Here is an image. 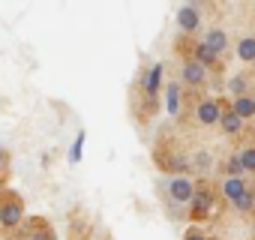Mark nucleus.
Wrapping results in <instances>:
<instances>
[{
	"mask_svg": "<svg viewBox=\"0 0 255 240\" xmlns=\"http://www.w3.org/2000/svg\"><path fill=\"white\" fill-rule=\"evenodd\" d=\"M165 192H168V198H171L174 204H189V198H192L195 186H192V180H189V177L177 174V177H171V180L165 183Z\"/></svg>",
	"mask_w": 255,
	"mask_h": 240,
	"instance_id": "nucleus-1",
	"label": "nucleus"
},
{
	"mask_svg": "<svg viewBox=\"0 0 255 240\" xmlns=\"http://www.w3.org/2000/svg\"><path fill=\"white\" fill-rule=\"evenodd\" d=\"M177 24H180V30H183V33H195V30L201 27L198 3H192V6H180V12H177Z\"/></svg>",
	"mask_w": 255,
	"mask_h": 240,
	"instance_id": "nucleus-2",
	"label": "nucleus"
},
{
	"mask_svg": "<svg viewBox=\"0 0 255 240\" xmlns=\"http://www.w3.org/2000/svg\"><path fill=\"white\" fill-rule=\"evenodd\" d=\"M195 117H198V123H204V126L216 123V120H219V102L216 99H201L198 108H195Z\"/></svg>",
	"mask_w": 255,
	"mask_h": 240,
	"instance_id": "nucleus-3",
	"label": "nucleus"
},
{
	"mask_svg": "<svg viewBox=\"0 0 255 240\" xmlns=\"http://www.w3.org/2000/svg\"><path fill=\"white\" fill-rule=\"evenodd\" d=\"M201 42H204L216 57H219L222 51H228V36H225V30H222V27H210V30H207V36H204Z\"/></svg>",
	"mask_w": 255,
	"mask_h": 240,
	"instance_id": "nucleus-4",
	"label": "nucleus"
},
{
	"mask_svg": "<svg viewBox=\"0 0 255 240\" xmlns=\"http://www.w3.org/2000/svg\"><path fill=\"white\" fill-rule=\"evenodd\" d=\"M21 216H24V210H21V201H6L3 207H0V225H9V228H15V225L21 222Z\"/></svg>",
	"mask_w": 255,
	"mask_h": 240,
	"instance_id": "nucleus-5",
	"label": "nucleus"
},
{
	"mask_svg": "<svg viewBox=\"0 0 255 240\" xmlns=\"http://www.w3.org/2000/svg\"><path fill=\"white\" fill-rule=\"evenodd\" d=\"M180 75H183V84L198 87V84L207 78V69H204V66H198L195 60H186V63H183V69H180Z\"/></svg>",
	"mask_w": 255,
	"mask_h": 240,
	"instance_id": "nucleus-6",
	"label": "nucleus"
},
{
	"mask_svg": "<svg viewBox=\"0 0 255 240\" xmlns=\"http://www.w3.org/2000/svg\"><path fill=\"white\" fill-rule=\"evenodd\" d=\"M231 111L240 117V120H249L252 114H255V99L246 93V96H234L231 99Z\"/></svg>",
	"mask_w": 255,
	"mask_h": 240,
	"instance_id": "nucleus-7",
	"label": "nucleus"
},
{
	"mask_svg": "<svg viewBox=\"0 0 255 240\" xmlns=\"http://www.w3.org/2000/svg\"><path fill=\"white\" fill-rule=\"evenodd\" d=\"M189 204H192V216H204V213H210V207H213V195H210V192H192Z\"/></svg>",
	"mask_w": 255,
	"mask_h": 240,
	"instance_id": "nucleus-8",
	"label": "nucleus"
},
{
	"mask_svg": "<svg viewBox=\"0 0 255 240\" xmlns=\"http://www.w3.org/2000/svg\"><path fill=\"white\" fill-rule=\"evenodd\" d=\"M159 84H162V63H153V66L147 69V75H144V90H147V96H156Z\"/></svg>",
	"mask_w": 255,
	"mask_h": 240,
	"instance_id": "nucleus-9",
	"label": "nucleus"
},
{
	"mask_svg": "<svg viewBox=\"0 0 255 240\" xmlns=\"http://www.w3.org/2000/svg\"><path fill=\"white\" fill-rule=\"evenodd\" d=\"M216 123H219L225 132H231V135H237V132L243 129V120H240L234 111H219V120H216Z\"/></svg>",
	"mask_w": 255,
	"mask_h": 240,
	"instance_id": "nucleus-10",
	"label": "nucleus"
},
{
	"mask_svg": "<svg viewBox=\"0 0 255 240\" xmlns=\"http://www.w3.org/2000/svg\"><path fill=\"white\" fill-rule=\"evenodd\" d=\"M243 189H246L243 177H225V180H222V195H225L228 201H234V198H237Z\"/></svg>",
	"mask_w": 255,
	"mask_h": 240,
	"instance_id": "nucleus-11",
	"label": "nucleus"
},
{
	"mask_svg": "<svg viewBox=\"0 0 255 240\" xmlns=\"http://www.w3.org/2000/svg\"><path fill=\"white\" fill-rule=\"evenodd\" d=\"M165 108H168V114H177V111H180V81H171V84H168Z\"/></svg>",
	"mask_w": 255,
	"mask_h": 240,
	"instance_id": "nucleus-12",
	"label": "nucleus"
},
{
	"mask_svg": "<svg viewBox=\"0 0 255 240\" xmlns=\"http://www.w3.org/2000/svg\"><path fill=\"white\" fill-rule=\"evenodd\" d=\"M195 63L207 69V66H213V63H216V54H213L204 42H198V45H195Z\"/></svg>",
	"mask_w": 255,
	"mask_h": 240,
	"instance_id": "nucleus-13",
	"label": "nucleus"
},
{
	"mask_svg": "<svg viewBox=\"0 0 255 240\" xmlns=\"http://www.w3.org/2000/svg\"><path fill=\"white\" fill-rule=\"evenodd\" d=\"M192 168H195L198 174H207V171L213 168V156H210L207 150H198V153L192 156Z\"/></svg>",
	"mask_w": 255,
	"mask_h": 240,
	"instance_id": "nucleus-14",
	"label": "nucleus"
},
{
	"mask_svg": "<svg viewBox=\"0 0 255 240\" xmlns=\"http://www.w3.org/2000/svg\"><path fill=\"white\" fill-rule=\"evenodd\" d=\"M231 204H234V207H237L240 213H249V210H252V204H255V192H252V189L246 186V189H243V192H240V195H237V198L231 201Z\"/></svg>",
	"mask_w": 255,
	"mask_h": 240,
	"instance_id": "nucleus-15",
	"label": "nucleus"
},
{
	"mask_svg": "<svg viewBox=\"0 0 255 240\" xmlns=\"http://www.w3.org/2000/svg\"><path fill=\"white\" fill-rule=\"evenodd\" d=\"M237 57H240V60H255V39H252V36H243V39H240Z\"/></svg>",
	"mask_w": 255,
	"mask_h": 240,
	"instance_id": "nucleus-16",
	"label": "nucleus"
},
{
	"mask_svg": "<svg viewBox=\"0 0 255 240\" xmlns=\"http://www.w3.org/2000/svg\"><path fill=\"white\" fill-rule=\"evenodd\" d=\"M246 84H249V78L240 72V75H231L228 78V90L234 93V96H246Z\"/></svg>",
	"mask_w": 255,
	"mask_h": 240,
	"instance_id": "nucleus-17",
	"label": "nucleus"
},
{
	"mask_svg": "<svg viewBox=\"0 0 255 240\" xmlns=\"http://www.w3.org/2000/svg\"><path fill=\"white\" fill-rule=\"evenodd\" d=\"M237 159H240V168H243V174H246V171H252V168H255V147H243Z\"/></svg>",
	"mask_w": 255,
	"mask_h": 240,
	"instance_id": "nucleus-18",
	"label": "nucleus"
},
{
	"mask_svg": "<svg viewBox=\"0 0 255 240\" xmlns=\"http://www.w3.org/2000/svg\"><path fill=\"white\" fill-rule=\"evenodd\" d=\"M225 168H228V177H243V168H240V159L237 156H228Z\"/></svg>",
	"mask_w": 255,
	"mask_h": 240,
	"instance_id": "nucleus-19",
	"label": "nucleus"
},
{
	"mask_svg": "<svg viewBox=\"0 0 255 240\" xmlns=\"http://www.w3.org/2000/svg\"><path fill=\"white\" fill-rule=\"evenodd\" d=\"M81 144H84V132H78V138H75V144L69 150V162H78L81 159Z\"/></svg>",
	"mask_w": 255,
	"mask_h": 240,
	"instance_id": "nucleus-20",
	"label": "nucleus"
},
{
	"mask_svg": "<svg viewBox=\"0 0 255 240\" xmlns=\"http://www.w3.org/2000/svg\"><path fill=\"white\" fill-rule=\"evenodd\" d=\"M24 240H54V234H51V231H45V228H42V231L36 228V231H30Z\"/></svg>",
	"mask_w": 255,
	"mask_h": 240,
	"instance_id": "nucleus-21",
	"label": "nucleus"
},
{
	"mask_svg": "<svg viewBox=\"0 0 255 240\" xmlns=\"http://www.w3.org/2000/svg\"><path fill=\"white\" fill-rule=\"evenodd\" d=\"M165 165H168L171 171H186V159H180V156H171Z\"/></svg>",
	"mask_w": 255,
	"mask_h": 240,
	"instance_id": "nucleus-22",
	"label": "nucleus"
},
{
	"mask_svg": "<svg viewBox=\"0 0 255 240\" xmlns=\"http://www.w3.org/2000/svg\"><path fill=\"white\" fill-rule=\"evenodd\" d=\"M186 240H207V237H204L201 231H189V234H186Z\"/></svg>",
	"mask_w": 255,
	"mask_h": 240,
	"instance_id": "nucleus-23",
	"label": "nucleus"
},
{
	"mask_svg": "<svg viewBox=\"0 0 255 240\" xmlns=\"http://www.w3.org/2000/svg\"><path fill=\"white\" fill-rule=\"evenodd\" d=\"M3 162H6V153H3V147H0V168H3Z\"/></svg>",
	"mask_w": 255,
	"mask_h": 240,
	"instance_id": "nucleus-24",
	"label": "nucleus"
}]
</instances>
